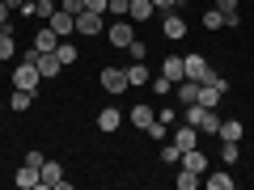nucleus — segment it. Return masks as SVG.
Wrapping results in <instances>:
<instances>
[{
	"mask_svg": "<svg viewBox=\"0 0 254 190\" xmlns=\"http://www.w3.org/2000/svg\"><path fill=\"white\" fill-rule=\"evenodd\" d=\"M38 186H47V190H68L72 182L64 178L60 161H43V165H38Z\"/></svg>",
	"mask_w": 254,
	"mask_h": 190,
	"instance_id": "nucleus-1",
	"label": "nucleus"
},
{
	"mask_svg": "<svg viewBox=\"0 0 254 190\" xmlns=\"http://www.w3.org/2000/svg\"><path fill=\"white\" fill-rule=\"evenodd\" d=\"M38 81H43V72H38V63L21 59L17 68H13V89H30V93H34V89H38Z\"/></svg>",
	"mask_w": 254,
	"mask_h": 190,
	"instance_id": "nucleus-2",
	"label": "nucleus"
},
{
	"mask_svg": "<svg viewBox=\"0 0 254 190\" xmlns=\"http://www.w3.org/2000/svg\"><path fill=\"white\" fill-rule=\"evenodd\" d=\"M131 26H136L131 17H115V21H110V26H106V38H110V47H123V51H127V43L136 38V30H131Z\"/></svg>",
	"mask_w": 254,
	"mask_h": 190,
	"instance_id": "nucleus-3",
	"label": "nucleus"
},
{
	"mask_svg": "<svg viewBox=\"0 0 254 190\" xmlns=\"http://www.w3.org/2000/svg\"><path fill=\"white\" fill-rule=\"evenodd\" d=\"M102 30H106L102 13H93V9H81V13H76V34H85V38H98Z\"/></svg>",
	"mask_w": 254,
	"mask_h": 190,
	"instance_id": "nucleus-4",
	"label": "nucleus"
},
{
	"mask_svg": "<svg viewBox=\"0 0 254 190\" xmlns=\"http://www.w3.org/2000/svg\"><path fill=\"white\" fill-rule=\"evenodd\" d=\"M208 72H212V68H208L203 55H182V76H187V81H203Z\"/></svg>",
	"mask_w": 254,
	"mask_h": 190,
	"instance_id": "nucleus-5",
	"label": "nucleus"
},
{
	"mask_svg": "<svg viewBox=\"0 0 254 190\" xmlns=\"http://www.w3.org/2000/svg\"><path fill=\"white\" fill-rule=\"evenodd\" d=\"M47 26H51V30H55V34H60V38L76 34V17H72V13H64V9H55L51 17H47Z\"/></svg>",
	"mask_w": 254,
	"mask_h": 190,
	"instance_id": "nucleus-6",
	"label": "nucleus"
},
{
	"mask_svg": "<svg viewBox=\"0 0 254 190\" xmlns=\"http://www.w3.org/2000/svg\"><path fill=\"white\" fill-rule=\"evenodd\" d=\"M102 89L106 93H123L127 89V68H102Z\"/></svg>",
	"mask_w": 254,
	"mask_h": 190,
	"instance_id": "nucleus-7",
	"label": "nucleus"
},
{
	"mask_svg": "<svg viewBox=\"0 0 254 190\" xmlns=\"http://www.w3.org/2000/svg\"><path fill=\"white\" fill-rule=\"evenodd\" d=\"M119 127H123V114H119L115 106H106V110H98V131H102V136H115Z\"/></svg>",
	"mask_w": 254,
	"mask_h": 190,
	"instance_id": "nucleus-8",
	"label": "nucleus"
},
{
	"mask_svg": "<svg viewBox=\"0 0 254 190\" xmlns=\"http://www.w3.org/2000/svg\"><path fill=\"white\" fill-rule=\"evenodd\" d=\"M161 34H165V38H182V34H187V17L170 9V13L161 17Z\"/></svg>",
	"mask_w": 254,
	"mask_h": 190,
	"instance_id": "nucleus-9",
	"label": "nucleus"
},
{
	"mask_svg": "<svg viewBox=\"0 0 254 190\" xmlns=\"http://www.w3.org/2000/svg\"><path fill=\"white\" fill-rule=\"evenodd\" d=\"M178 165H182V169H190V173H199V178H203V173H208V156H203L199 148H187Z\"/></svg>",
	"mask_w": 254,
	"mask_h": 190,
	"instance_id": "nucleus-10",
	"label": "nucleus"
},
{
	"mask_svg": "<svg viewBox=\"0 0 254 190\" xmlns=\"http://www.w3.org/2000/svg\"><path fill=\"white\" fill-rule=\"evenodd\" d=\"M30 43H34V51L43 55V51H55V47H60V34H55L51 26H43V30H38L34 38H30Z\"/></svg>",
	"mask_w": 254,
	"mask_h": 190,
	"instance_id": "nucleus-11",
	"label": "nucleus"
},
{
	"mask_svg": "<svg viewBox=\"0 0 254 190\" xmlns=\"http://www.w3.org/2000/svg\"><path fill=\"white\" fill-rule=\"evenodd\" d=\"M220 140H237L242 144V136H246V123L242 118H220V131H216Z\"/></svg>",
	"mask_w": 254,
	"mask_h": 190,
	"instance_id": "nucleus-12",
	"label": "nucleus"
},
{
	"mask_svg": "<svg viewBox=\"0 0 254 190\" xmlns=\"http://www.w3.org/2000/svg\"><path fill=\"white\" fill-rule=\"evenodd\" d=\"M13 182H17L21 190H34V186H38V165H30V161H26L17 173H13Z\"/></svg>",
	"mask_w": 254,
	"mask_h": 190,
	"instance_id": "nucleus-13",
	"label": "nucleus"
},
{
	"mask_svg": "<svg viewBox=\"0 0 254 190\" xmlns=\"http://www.w3.org/2000/svg\"><path fill=\"white\" fill-rule=\"evenodd\" d=\"M195 131H199V136H216V131H220V114H216V110H203L199 123H195Z\"/></svg>",
	"mask_w": 254,
	"mask_h": 190,
	"instance_id": "nucleus-14",
	"label": "nucleus"
},
{
	"mask_svg": "<svg viewBox=\"0 0 254 190\" xmlns=\"http://www.w3.org/2000/svg\"><path fill=\"white\" fill-rule=\"evenodd\" d=\"M153 0H131V4H127V17H131V21H148V17H153Z\"/></svg>",
	"mask_w": 254,
	"mask_h": 190,
	"instance_id": "nucleus-15",
	"label": "nucleus"
},
{
	"mask_svg": "<svg viewBox=\"0 0 254 190\" xmlns=\"http://www.w3.org/2000/svg\"><path fill=\"white\" fill-rule=\"evenodd\" d=\"M174 93H178V106H190V101L199 97V81H178Z\"/></svg>",
	"mask_w": 254,
	"mask_h": 190,
	"instance_id": "nucleus-16",
	"label": "nucleus"
},
{
	"mask_svg": "<svg viewBox=\"0 0 254 190\" xmlns=\"http://www.w3.org/2000/svg\"><path fill=\"white\" fill-rule=\"evenodd\" d=\"M17 55V38H13V26L0 30V59H13Z\"/></svg>",
	"mask_w": 254,
	"mask_h": 190,
	"instance_id": "nucleus-17",
	"label": "nucleus"
},
{
	"mask_svg": "<svg viewBox=\"0 0 254 190\" xmlns=\"http://www.w3.org/2000/svg\"><path fill=\"white\" fill-rule=\"evenodd\" d=\"M60 68H64V63H60V55H55V51H43V55H38V72H43V76H55Z\"/></svg>",
	"mask_w": 254,
	"mask_h": 190,
	"instance_id": "nucleus-18",
	"label": "nucleus"
},
{
	"mask_svg": "<svg viewBox=\"0 0 254 190\" xmlns=\"http://www.w3.org/2000/svg\"><path fill=\"white\" fill-rule=\"evenodd\" d=\"M170 140H174V144L182 148V152H187V148H195V127H190V123H182L178 131H174V136H170Z\"/></svg>",
	"mask_w": 254,
	"mask_h": 190,
	"instance_id": "nucleus-19",
	"label": "nucleus"
},
{
	"mask_svg": "<svg viewBox=\"0 0 254 190\" xmlns=\"http://www.w3.org/2000/svg\"><path fill=\"white\" fill-rule=\"evenodd\" d=\"M153 76H148V68H144V59H136L131 68H127V85H148Z\"/></svg>",
	"mask_w": 254,
	"mask_h": 190,
	"instance_id": "nucleus-20",
	"label": "nucleus"
},
{
	"mask_svg": "<svg viewBox=\"0 0 254 190\" xmlns=\"http://www.w3.org/2000/svg\"><path fill=\"white\" fill-rule=\"evenodd\" d=\"M161 72H165V76H170V81H174V85H178V81H187V76H182V55H170V59H165V63H161Z\"/></svg>",
	"mask_w": 254,
	"mask_h": 190,
	"instance_id": "nucleus-21",
	"label": "nucleus"
},
{
	"mask_svg": "<svg viewBox=\"0 0 254 190\" xmlns=\"http://www.w3.org/2000/svg\"><path fill=\"white\" fill-rule=\"evenodd\" d=\"M55 55H60V63L68 68V63H76V55H81V51H76V43H68V38H60V47H55Z\"/></svg>",
	"mask_w": 254,
	"mask_h": 190,
	"instance_id": "nucleus-22",
	"label": "nucleus"
},
{
	"mask_svg": "<svg viewBox=\"0 0 254 190\" xmlns=\"http://www.w3.org/2000/svg\"><path fill=\"white\" fill-rule=\"evenodd\" d=\"M153 118H157V114H153V106H131V127H140V131H144Z\"/></svg>",
	"mask_w": 254,
	"mask_h": 190,
	"instance_id": "nucleus-23",
	"label": "nucleus"
},
{
	"mask_svg": "<svg viewBox=\"0 0 254 190\" xmlns=\"http://www.w3.org/2000/svg\"><path fill=\"white\" fill-rule=\"evenodd\" d=\"M30 101H34V93H30V89H13L9 110H21V114H26V110H30Z\"/></svg>",
	"mask_w": 254,
	"mask_h": 190,
	"instance_id": "nucleus-24",
	"label": "nucleus"
},
{
	"mask_svg": "<svg viewBox=\"0 0 254 190\" xmlns=\"http://www.w3.org/2000/svg\"><path fill=\"white\" fill-rule=\"evenodd\" d=\"M182 161V148L174 140H161V165H178Z\"/></svg>",
	"mask_w": 254,
	"mask_h": 190,
	"instance_id": "nucleus-25",
	"label": "nucleus"
},
{
	"mask_svg": "<svg viewBox=\"0 0 254 190\" xmlns=\"http://www.w3.org/2000/svg\"><path fill=\"white\" fill-rule=\"evenodd\" d=\"M203 30H225V13H220V9H208V13H203Z\"/></svg>",
	"mask_w": 254,
	"mask_h": 190,
	"instance_id": "nucleus-26",
	"label": "nucleus"
},
{
	"mask_svg": "<svg viewBox=\"0 0 254 190\" xmlns=\"http://www.w3.org/2000/svg\"><path fill=\"white\" fill-rule=\"evenodd\" d=\"M208 186H212V190H233V178H229V169H225V173H208Z\"/></svg>",
	"mask_w": 254,
	"mask_h": 190,
	"instance_id": "nucleus-27",
	"label": "nucleus"
},
{
	"mask_svg": "<svg viewBox=\"0 0 254 190\" xmlns=\"http://www.w3.org/2000/svg\"><path fill=\"white\" fill-rule=\"evenodd\" d=\"M144 131H148V136H153V140H157V144H161V140H170V127H165V123H161V118H153V123H148V127H144Z\"/></svg>",
	"mask_w": 254,
	"mask_h": 190,
	"instance_id": "nucleus-28",
	"label": "nucleus"
},
{
	"mask_svg": "<svg viewBox=\"0 0 254 190\" xmlns=\"http://www.w3.org/2000/svg\"><path fill=\"white\" fill-rule=\"evenodd\" d=\"M199 186V173H190V169H178V190H195Z\"/></svg>",
	"mask_w": 254,
	"mask_h": 190,
	"instance_id": "nucleus-29",
	"label": "nucleus"
},
{
	"mask_svg": "<svg viewBox=\"0 0 254 190\" xmlns=\"http://www.w3.org/2000/svg\"><path fill=\"white\" fill-rule=\"evenodd\" d=\"M148 85H153V93H157V97H165V93L174 89V81H170V76H165V72H161V76H153V81H148Z\"/></svg>",
	"mask_w": 254,
	"mask_h": 190,
	"instance_id": "nucleus-30",
	"label": "nucleus"
},
{
	"mask_svg": "<svg viewBox=\"0 0 254 190\" xmlns=\"http://www.w3.org/2000/svg\"><path fill=\"white\" fill-rule=\"evenodd\" d=\"M60 9V0H34V17H51Z\"/></svg>",
	"mask_w": 254,
	"mask_h": 190,
	"instance_id": "nucleus-31",
	"label": "nucleus"
},
{
	"mask_svg": "<svg viewBox=\"0 0 254 190\" xmlns=\"http://www.w3.org/2000/svg\"><path fill=\"white\" fill-rule=\"evenodd\" d=\"M127 4H131V0H110L106 13H115V17H127Z\"/></svg>",
	"mask_w": 254,
	"mask_h": 190,
	"instance_id": "nucleus-32",
	"label": "nucleus"
},
{
	"mask_svg": "<svg viewBox=\"0 0 254 190\" xmlns=\"http://www.w3.org/2000/svg\"><path fill=\"white\" fill-rule=\"evenodd\" d=\"M60 9H64V13H72V17H76V13L85 9V0H60Z\"/></svg>",
	"mask_w": 254,
	"mask_h": 190,
	"instance_id": "nucleus-33",
	"label": "nucleus"
},
{
	"mask_svg": "<svg viewBox=\"0 0 254 190\" xmlns=\"http://www.w3.org/2000/svg\"><path fill=\"white\" fill-rule=\"evenodd\" d=\"M127 51H131V59H144V55H148V51H144V43H136V38L127 43Z\"/></svg>",
	"mask_w": 254,
	"mask_h": 190,
	"instance_id": "nucleus-34",
	"label": "nucleus"
},
{
	"mask_svg": "<svg viewBox=\"0 0 254 190\" xmlns=\"http://www.w3.org/2000/svg\"><path fill=\"white\" fill-rule=\"evenodd\" d=\"M9 13H13V9L4 4V0H0V30H4V26H13V17H9Z\"/></svg>",
	"mask_w": 254,
	"mask_h": 190,
	"instance_id": "nucleus-35",
	"label": "nucleus"
},
{
	"mask_svg": "<svg viewBox=\"0 0 254 190\" xmlns=\"http://www.w3.org/2000/svg\"><path fill=\"white\" fill-rule=\"evenodd\" d=\"M106 4L110 0H85V9H93V13H106Z\"/></svg>",
	"mask_w": 254,
	"mask_h": 190,
	"instance_id": "nucleus-36",
	"label": "nucleus"
},
{
	"mask_svg": "<svg viewBox=\"0 0 254 190\" xmlns=\"http://www.w3.org/2000/svg\"><path fill=\"white\" fill-rule=\"evenodd\" d=\"M153 9H161V13H170V9H178V0H153Z\"/></svg>",
	"mask_w": 254,
	"mask_h": 190,
	"instance_id": "nucleus-37",
	"label": "nucleus"
},
{
	"mask_svg": "<svg viewBox=\"0 0 254 190\" xmlns=\"http://www.w3.org/2000/svg\"><path fill=\"white\" fill-rule=\"evenodd\" d=\"M216 9L220 13H237V0H216Z\"/></svg>",
	"mask_w": 254,
	"mask_h": 190,
	"instance_id": "nucleus-38",
	"label": "nucleus"
},
{
	"mask_svg": "<svg viewBox=\"0 0 254 190\" xmlns=\"http://www.w3.org/2000/svg\"><path fill=\"white\" fill-rule=\"evenodd\" d=\"M178 4H187V0H178Z\"/></svg>",
	"mask_w": 254,
	"mask_h": 190,
	"instance_id": "nucleus-39",
	"label": "nucleus"
}]
</instances>
